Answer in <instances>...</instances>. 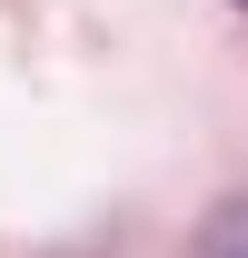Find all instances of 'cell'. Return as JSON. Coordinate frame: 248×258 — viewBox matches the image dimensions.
Here are the masks:
<instances>
[{"label": "cell", "mask_w": 248, "mask_h": 258, "mask_svg": "<svg viewBox=\"0 0 248 258\" xmlns=\"http://www.w3.org/2000/svg\"><path fill=\"white\" fill-rule=\"evenodd\" d=\"M189 258H248V199L209 209V228H199V248H189Z\"/></svg>", "instance_id": "1"}]
</instances>
